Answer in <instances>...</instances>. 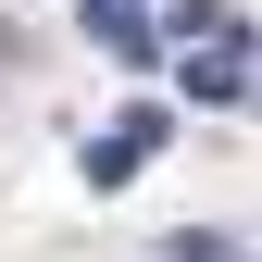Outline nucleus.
<instances>
[{
    "label": "nucleus",
    "mask_w": 262,
    "mask_h": 262,
    "mask_svg": "<svg viewBox=\"0 0 262 262\" xmlns=\"http://www.w3.org/2000/svg\"><path fill=\"white\" fill-rule=\"evenodd\" d=\"M162 138H175V113H162V100H138V113H113L100 138H88V187H125V175H138V162L162 150Z\"/></svg>",
    "instance_id": "f257e3e1"
},
{
    "label": "nucleus",
    "mask_w": 262,
    "mask_h": 262,
    "mask_svg": "<svg viewBox=\"0 0 262 262\" xmlns=\"http://www.w3.org/2000/svg\"><path fill=\"white\" fill-rule=\"evenodd\" d=\"M187 100H250V50L237 38H200L187 50Z\"/></svg>",
    "instance_id": "f03ea898"
},
{
    "label": "nucleus",
    "mask_w": 262,
    "mask_h": 262,
    "mask_svg": "<svg viewBox=\"0 0 262 262\" xmlns=\"http://www.w3.org/2000/svg\"><path fill=\"white\" fill-rule=\"evenodd\" d=\"M150 262H237V250H225V237H162Z\"/></svg>",
    "instance_id": "7ed1b4c3"
}]
</instances>
